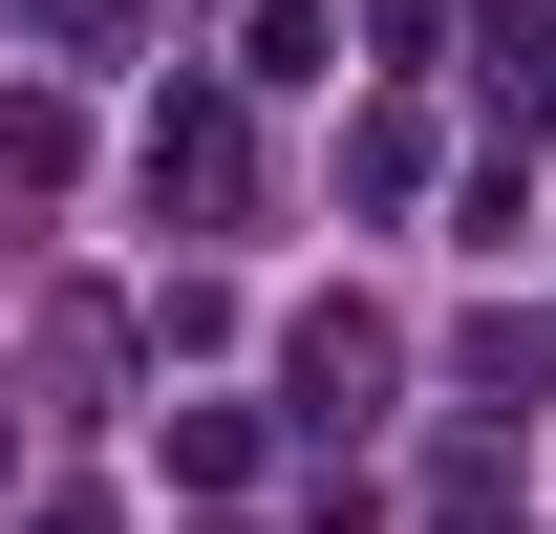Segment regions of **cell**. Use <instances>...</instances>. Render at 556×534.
I'll return each instance as SVG.
<instances>
[{
    "label": "cell",
    "instance_id": "obj_1",
    "mask_svg": "<svg viewBox=\"0 0 556 534\" xmlns=\"http://www.w3.org/2000/svg\"><path fill=\"white\" fill-rule=\"evenodd\" d=\"M150 214H193V236H236V214H257V129H236V86L150 107Z\"/></svg>",
    "mask_w": 556,
    "mask_h": 534
},
{
    "label": "cell",
    "instance_id": "obj_2",
    "mask_svg": "<svg viewBox=\"0 0 556 534\" xmlns=\"http://www.w3.org/2000/svg\"><path fill=\"white\" fill-rule=\"evenodd\" d=\"M278 364H300V428H343V406H364V385H386V321H343V300H321V321L278 342Z\"/></svg>",
    "mask_w": 556,
    "mask_h": 534
},
{
    "label": "cell",
    "instance_id": "obj_3",
    "mask_svg": "<svg viewBox=\"0 0 556 534\" xmlns=\"http://www.w3.org/2000/svg\"><path fill=\"white\" fill-rule=\"evenodd\" d=\"M450 385H471V406H492V428H514V406H535V385H556V321H471V342H450Z\"/></svg>",
    "mask_w": 556,
    "mask_h": 534
},
{
    "label": "cell",
    "instance_id": "obj_4",
    "mask_svg": "<svg viewBox=\"0 0 556 534\" xmlns=\"http://www.w3.org/2000/svg\"><path fill=\"white\" fill-rule=\"evenodd\" d=\"M150 449H172V492H236V470H257V406H172Z\"/></svg>",
    "mask_w": 556,
    "mask_h": 534
},
{
    "label": "cell",
    "instance_id": "obj_5",
    "mask_svg": "<svg viewBox=\"0 0 556 534\" xmlns=\"http://www.w3.org/2000/svg\"><path fill=\"white\" fill-rule=\"evenodd\" d=\"M65 150H86V129L43 107V86H0V193H65Z\"/></svg>",
    "mask_w": 556,
    "mask_h": 534
},
{
    "label": "cell",
    "instance_id": "obj_6",
    "mask_svg": "<svg viewBox=\"0 0 556 534\" xmlns=\"http://www.w3.org/2000/svg\"><path fill=\"white\" fill-rule=\"evenodd\" d=\"M321 43H343L321 0H257V65H236V86H321Z\"/></svg>",
    "mask_w": 556,
    "mask_h": 534
},
{
    "label": "cell",
    "instance_id": "obj_7",
    "mask_svg": "<svg viewBox=\"0 0 556 534\" xmlns=\"http://www.w3.org/2000/svg\"><path fill=\"white\" fill-rule=\"evenodd\" d=\"M428 534H514V492H492V470H450V492H428Z\"/></svg>",
    "mask_w": 556,
    "mask_h": 534
},
{
    "label": "cell",
    "instance_id": "obj_8",
    "mask_svg": "<svg viewBox=\"0 0 556 534\" xmlns=\"http://www.w3.org/2000/svg\"><path fill=\"white\" fill-rule=\"evenodd\" d=\"M22 534H129V513H86V492H65V513H22Z\"/></svg>",
    "mask_w": 556,
    "mask_h": 534
},
{
    "label": "cell",
    "instance_id": "obj_9",
    "mask_svg": "<svg viewBox=\"0 0 556 534\" xmlns=\"http://www.w3.org/2000/svg\"><path fill=\"white\" fill-rule=\"evenodd\" d=\"M0 470H22V428H0Z\"/></svg>",
    "mask_w": 556,
    "mask_h": 534
}]
</instances>
